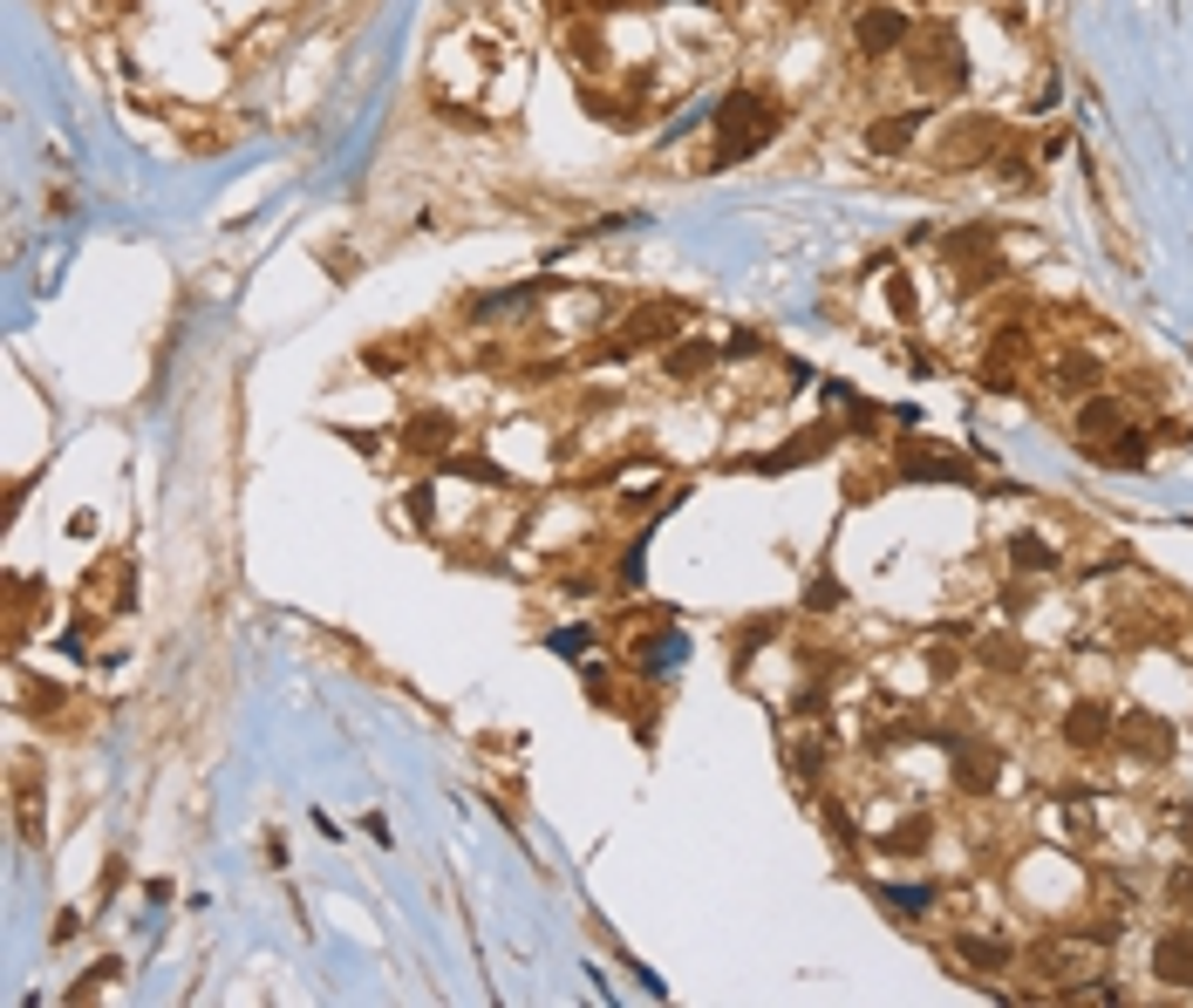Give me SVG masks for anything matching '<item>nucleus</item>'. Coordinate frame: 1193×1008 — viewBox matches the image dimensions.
<instances>
[{
    "label": "nucleus",
    "instance_id": "obj_1",
    "mask_svg": "<svg viewBox=\"0 0 1193 1008\" xmlns=\"http://www.w3.org/2000/svg\"><path fill=\"white\" fill-rule=\"evenodd\" d=\"M778 130V109H771V96H757V89H737L723 109H717V150H710V164L723 171V164H737L743 150H757Z\"/></svg>",
    "mask_w": 1193,
    "mask_h": 1008
},
{
    "label": "nucleus",
    "instance_id": "obj_2",
    "mask_svg": "<svg viewBox=\"0 0 1193 1008\" xmlns=\"http://www.w3.org/2000/svg\"><path fill=\"white\" fill-rule=\"evenodd\" d=\"M1029 968H1037L1044 981H1084L1092 975V947L1084 940H1037L1029 947Z\"/></svg>",
    "mask_w": 1193,
    "mask_h": 1008
},
{
    "label": "nucleus",
    "instance_id": "obj_3",
    "mask_svg": "<svg viewBox=\"0 0 1193 1008\" xmlns=\"http://www.w3.org/2000/svg\"><path fill=\"white\" fill-rule=\"evenodd\" d=\"M852 34H859V48H866V55H894V48H907V41H914V21H907L900 8H866Z\"/></svg>",
    "mask_w": 1193,
    "mask_h": 1008
},
{
    "label": "nucleus",
    "instance_id": "obj_4",
    "mask_svg": "<svg viewBox=\"0 0 1193 1008\" xmlns=\"http://www.w3.org/2000/svg\"><path fill=\"white\" fill-rule=\"evenodd\" d=\"M1153 975L1173 981V988H1193V927L1160 933V947H1153Z\"/></svg>",
    "mask_w": 1193,
    "mask_h": 1008
},
{
    "label": "nucleus",
    "instance_id": "obj_5",
    "mask_svg": "<svg viewBox=\"0 0 1193 1008\" xmlns=\"http://www.w3.org/2000/svg\"><path fill=\"white\" fill-rule=\"evenodd\" d=\"M1105 737H1112L1105 702H1077V709L1064 715V743H1071V750H1092V743H1105Z\"/></svg>",
    "mask_w": 1193,
    "mask_h": 1008
},
{
    "label": "nucleus",
    "instance_id": "obj_6",
    "mask_svg": "<svg viewBox=\"0 0 1193 1008\" xmlns=\"http://www.w3.org/2000/svg\"><path fill=\"white\" fill-rule=\"evenodd\" d=\"M1077 436H1125V409L1112 403V396H1084V409H1077Z\"/></svg>",
    "mask_w": 1193,
    "mask_h": 1008
},
{
    "label": "nucleus",
    "instance_id": "obj_7",
    "mask_svg": "<svg viewBox=\"0 0 1193 1008\" xmlns=\"http://www.w3.org/2000/svg\"><path fill=\"white\" fill-rule=\"evenodd\" d=\"M1051 382L1071 388V396H1092V388H1098V362H1092V355H1064V362L1051 368Z\"/></svg>",
    "mask_w": 1193,
    "mask_h": 1008
},
{
    "label": "nucleus",
    "instance_id": "obj_8",
    "mask_svg": "<svg viewBox=\"0 0 1193 1008\" xmlns=\"http://www.w3.org/2000/svg\"><path fill=\"white\" fill-rule=\"evenodd\" d=\"M1125 743H1132V750H1146V757H1166V750H1173L1166 722H1153V715H1132V722H1125Z\"/></svg>",
    "mask_w": 1193,
    "mask_h": 1008
},
{
    "label": "nucleus",
    "instance_id": "obj_9",
    "mask_svg": "<svg viewBox=\"0 0 1193 1008\" xmlns=\"http://www.w3.org/2000/svg\"><path fill=\"white\" fill-rule=\"evenodd\" d=\"M410 443H416V451H451V416H416Z\"/></svg>",
    "mask_w": 1193,
    "mask_h": 1008
},
{
    "label": "nucleus",
    "instance_id": "obj_10",
    "mask_svg": "<svg viewBox=\"0 0 1193 1008\" xmlns=\"http://www.w3.org/2000/svg\"><path fill=\"white\" fill-rule=\"evenodd\" d=\"M962 961H968V968H1003V961H1009V947H1003V940H989V933H983V940L968 933V940H962Z\"/></svg>",
    "mask_w": 1193,
    "mask_h": 1008
},
{
    "label": "nucleus",
    "instance_id": "obj_11",
    "mask_svg": "<svg viewBox=\"0 0 1193 1008\" xmlns=\"http://www.w3.org/2000/svg\"><path fill=\"white\" fill-rule=\"evenodd\" d=\"M900 464H907V471H914V477H968V471H962V464H955V457H935V451H907V457H900Z\"/></svg>",
    "mask_w": 1193,
    "mask_h": 1008
},
{
    "label": "nucleus",
    "instance_id": "obj_12",
    "mask_svg": "<svg viewBox=\"0 0 1193 1008\" xmlns=\"http://www.w3.org/2000/svg\"><path fill=\"white\" fill-rule=\"evenodd\" d=\"M914 123H920V109H907V117H894V123H874V150H900L914 137Z\"/></svg>",
    "mask_w": 1193,
    "mask_h": 1008
},
{
    "label": "nucleus",
    "instance_id": "obj_13",
    "mask_svg": "<svg viewBox=\"0 0 1193 1008\" xmlns=\"http://www.w3.org/2000/svg\"><path fill=\"white\" fill-rule=\"evenodd\" d=\"M962 783H968V791H989V783H996V757H989V750H983V757L968 750V757H962Z\"/></svg>",
    "mask_w": 1193,
    "mask_h": 1008
},
{
    "label": "nucleus",
    "instance_id": "obj_14",
    "mask_svg": "<svg viewBox=\"0 0 1193 1008\" xmlns=\"http://www.w3.org/2000/svg\"><path fill=\"white\" fill-rule=\"evenodd\" d=\"M1016 566H1029V573H1044V566H1057V552H1051L1044 538H1016Z\"/></svg>",
    "mask_w": 1193,
    "mask_h": 1008
},
{
    "label": "nucleus",
    "instance_id": "obj_15",
    "mask_svg": "<svg viewBox=\"0 0 1193 1008\" xmlns=\"http://www.w3.org/2000/svg\"><path fill=\"white\" fill-rule=\"evenodd\" d=\"M702 362H710V348H696V342H689V348H676V362H669V375H696Z\"/></svg>",
    "mask_w": 1193,
    "mask_h": 1008
},
{
    "label": "nucleus",
    "instance_id": "obj_16",
    "mask_svg": "<svg viewBox=\"0 0 1193 1008\" xmlns=\"http://www.w3.org/2000/svg\"><path fill=\"white\" fill-rule=\"evenodd\" d=\"M887 846H894V852H914V846H928V824H900V831L887 838Z\"/></svg>",
    "mask_w": 1193,
    "mask_h": 1008
},
{
    "label": "nucleus",
    "instance_id": "obj_17",
    "mask_svg": "<svg viewBox=\"0 0 1193 1008\" xmlns=\"http://www.w3.org/2000/svg\"><path fill=\"white\" fill-rule=\"evenodd\" d=\"M805 606H839V586H832V580H819V586H805Z\"/></svg>",
    "mask_w": 1193,
    "mask_h": 1008
},
{
    "label": "nucleus",
    "instance_id": "obj_18",
    "mask_svg": "<svg viewBox=\"0 0 1193 1008\" xmlns=\"http://www.w3.org/2000/svg\"><path fill=\"white\" fill-rule=\"evenodd\" d=\"M894 900H900L907 913H920V907H928V886H900V892H894Z\"/></svg>",
    "mask_w": 1193,
    "mask_h": 1008
},
{
    "label": "nucleus",
    "instance_id": "obj_19",
    "mask_svg": "<svg viewBox=\"0 0 1193 1008\" xmlns=\"http://www.w3.org/2000/svg\"><path fill=\"white\" fill-rule=\"evenodd\" d=\"M1186 846H1193V824H1186Z\"/></svg>",
    "mask_w": 1193,
    "mask_h": 1008
}]
</instances>
